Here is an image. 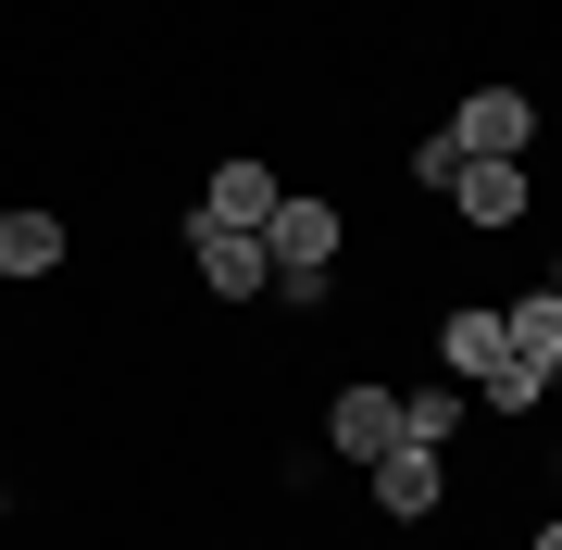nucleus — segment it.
Instances as JSON below:
<instances>
[{"label":"nucleus","instance_id":"obj_3","mask_svg":"<svg viewBox=\"0 0 562 550\" xmlns=\"http://www.w3.org/2000/svg\"><path fill=\"white\" fill-rule=\"evenodd\" d=\"M188 250H201V288H213V301H250V288H276V263H262L250 225H188Z\"/></svg>","mask_w":562,"mask_h":550},{"label":"nucleus","instance_id":"obj_4","mask_svg":"<svg viewBox=\"0 0 562 550\" xmlns=\"http://www.w3.org/2000/svg\"><path fill=\"white\" fill-rule=\"evenodd\" d=\"M387 438H401V388H338V401H325V450H350V463H375Z\"/></svg>","mask_w":562,"mask_h":550},{"label":"nucleus","instance_id":"obj_9","mask_svg":"<svg viewBox=\"0 0 562 550\" xmlns=\"http://www.w3.org/2000/svg\"><path fill=\"white\" fill-rule=\"evenodd\" d=\"M63 263V213H0V276H50Z\"/></svg>","mask_w":562,"mask_h":550},{"label":"nucleus","instance_id":"obj_11","mask_svg":"<svg viewBox=\"0 0 562 550\" xmlns=\"http://www.w3.org/2000/svg\"><path fill=\"white\" fill-rule=\"evenodd\" d=\"M450 426H462V388H413V401H401V438L413 450H450Z\"/></svg>","mask_w":562,"mask_h":550},{"label":"nucleus","instance_id":"obj_2","mask_svg":"<svg viewBox=\"0 0 562 550\" xmlns=\"http://www.w3.org/2000/svg\"><path fill=\"white\" fill-rule=\"evenodd\" d=\"M525 138H538V101H525V88H475V101L450 113L462 164H525Z\"/></svg>","mask_w":562,"mask_h":550},{"label":"nucleus","instance_id":"obj_1","mask_svg":"<svg viewBox=\"0 0 562 550\" xmlns=\"http://www.w3.org/2000/svg\"><path fill=\"white\" fill-rule=\"evenodd\" d=\"M338 238H350V225H338V201H313V188H288V201L276 213H262V263H276V288H288V301H325V263H338Z\"/></svg>","mask_w":562,"mask_h":550},{"label":"nucleus","instance_id":"obj_14","mask_svg":"<svg viewBox=\"0 0 562 550\" xmlns=\"http://www.w3.org/2000/svg\"><path fill=\"white\" fill-rule=\"evenodd\" d=\"M550 288H562V263H550Z\"/></svg>","mask_w":562,"mask_h":550},{"label":"nucleus","instance_id":"obj_5","mask_svg":"<svg viewBox=\"0 0 562 550\" xmlns=\"http://www.w3.org/2000/svg\"><path fill=\"white\" fill-rule=\"evenodd\" d=\"M362 475H375V501L401 513V526H413V513H438V501H450L438 450H413V438H387V450H375V463H362Z\"/></svg>","mask_w":562,"mask_h":550},{"label":"nucleus","instance_id":"obj_7","mask_svg":"<svg viewBox=\"0 0 562 550\" xmlns=\"http://www.w3.org/2000/svg\"><path fill=\"white\" fill-rule=\"evenodd\" d=\"M276 201H288L276 164H213V188H201V213H188V225H250V238H262V213H276Z\"/></svg>","mask_w":562,"mask_h":550},{"label":"nucleus","instance_id":"obj_6","mask_svg":"<svg viewBox=\"0 0 562 550\" xmlns=\"http://www.w3.org/2000/svg\"><path fill=\"white\" fill-rule=\"evenodd\" d=\"M438 363H450L462 388H487V375L513 363V326H501V313H487V301H462L450 326H438Z\"/></svg>","mask_w":562,"mask_h":550},{"label":"nucleus","instance_id":"obj_13","mask_svg":"<svg viewBox=\"0 0 562 550\" xmlns=\"http://www.w3.org/2000/svg\"><path fill=\"white\" fill-rule=\"evenodd\" d=\"M550 489H562V463H550Z\"/></svg>","mask_w":562,"mask_h":550},{"label":"nucleus","instance_id":"obj_8","mask_svg":"<svg viewBox=\"0 0 562 550\" xmlns=\"http://www.w3.org/2000/svg\"><path fill=\"white\" fill-rule=\"evenodd\" d=\"M501 326H513V363L562 375V288H525V301H501Z\"/></svg>","mask_w":562,"mask_h":550},{"label":"nucleus","instance_id":"obj_12","mask_svg":"<svg viewBox=\"0 0 562 550\" xmlns=\"http://www.w3.org/2000/svg\"><path fill=\"white\" fill-rule=\"evenodd\" d=\"M538 550H562V526H550V538H538Z\"/></svg>","mask_w":562,"mask_h":550},{"label":"nucleus","instance_id":"obj_10","mask_svg":"<svg viewBox=\"0 0 562 550\" xmlns=\"http://www.w3.org/2000/svg\"><path fill=\"white\" fill-rule=\"evenodd\" d=\"M450 201L475 213V225H513V213H525V176H513V164H462V176H450Z\"/></svg>","mask_w":562,"mask_h":550},{"label":"nucleus","instance_id":"obj_15","mask_svg":"<svg viewBox=\"0 0 562 550\" xmlns=\"http://www.w3.org/2000/svg\"><path fill=\"white\" fill-rule=\"evenodd\" d=\"M0 513H13V501H0Z\"/></svg>","mask_w":562,"mask_h":550}]
</instances>
